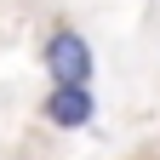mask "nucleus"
I'll list each match as a JSON object with an SVG mask.
<instances>
[{
	"label": "nucleus",
	"instance_id": "1",
	"mask_svg": "<svg viewBox=\"0 0 160 160\" xmlns=\"http://www.w3.org/2000/svg\"><path fill=\"white\" fill-rule=\"evenodd\" d=\"M40 69L52 74V86H92L97 52H92V40L80 34L74 23H57L46 34V46H40Z\"/></svg>",
	"mask_w": 160,
	"mask_h": 160
},
{
	"label": "nucleus",
	"instance_id": "2",
	"mask_svg": "<svg viewBox=\"0 0 160 160\" xmlns=\"http://www.w3.org/2000/svg\"><path fill=\"white\" fill-rule=\"evenodd\" d=\"M40 120L57 132H86L92 120H97V97L92 86H52L46 97H40Z\"/></svg>",
	"mask_w": 160,
	"mask_h": 160
}]
</instances>
